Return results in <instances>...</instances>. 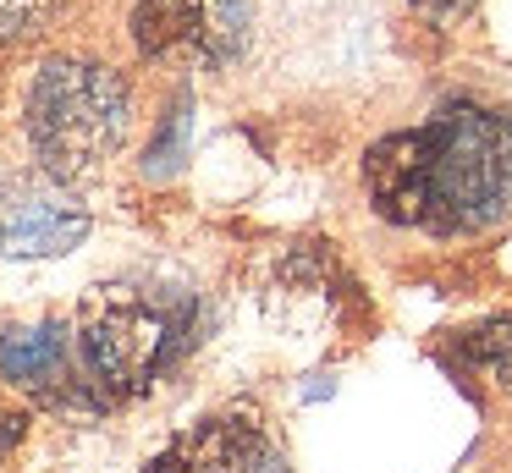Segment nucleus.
I'll use <instances>...</instances> for the list:
<instances>
[{"instance_id":"f257e3e1","label":"nucleus","mask_w":512,"mask_h":473,"mask_svg":"<svg viewBox=\"0 0 512 473\" xmlns=\"http://www.w3.org/2000/svg\"><path fill=\"white\" fill-rule=\"evenodd\" d=\"M364 182L397 226H485L512 198V116L446 110L424 132H391L364 154Z\"/></svg>"},{"instance_id":"f03ea898","label":"nucleus","mask_w":512,"mask_h":473,"mask_svg":"<svg viewBox=\"0 0 512 473\" xmlns=\"http://www.w3.org/2000/svg\"><path fill=\"white\" fill-rule=\"evenodd\" d=\"M127 138V88L94 61H45L28 88V143L56 182H83Z\"/></svg>"},{"instance_id":"7ed1b4c3","label":"nucleus","mask_w":512,"mask_h":473,"mask_svg":"<svg viewBox=\"0 0 512 473\" xmlns=\"http://www.w3.org/2000/svg\"><path fill=\"white\" fill-rule=\"evenodd\" d=\"M83 363L105 396H138L171 352V319L138 292H100L83 308Z\"/></svg>"},{"instance_id":"20e7f679","label":"nucleus","mask_w":512,"mask_h":473,"mask_svg":"<svg viewBox=\"0 0 512 473\" xmlns=\"http://www.w3.org/2000/svg\"><path fill=\"white\" fill-rule=\"evenodd\" d=\"M89 237V209L56 176H17L0 193V259H56Z\"/></svg>"},{"instance_id":"39448f33","label":"nucleus","mask_w":512,"mask_h":473,"mask_svg":"<svg viewBox=\"0 0 512 473\" xmlns=\"http://www.w3.org/2000/svg\"><path fill=\"white\" fill-rule=\"evenodd\" d=\"M270 451L254 418H204L177 435L144 473H265Z\"/></svg>"},{"instance_id":"423d86ee","label":"nucleus","mask_w":512,"mask_h":473,"mask_svg":"<svg viewBox=\"0 0 512 473\" xmlns=\"http://www.w3.org/2000/svg\"><path fill=\"white\" fill-rule=\"evenodd\" d=\"M67 363H72L67 325H56V319H45V325H17L0 341V374L28 396L56 391V385L67 380Z\"/></svg>"},{"instance_id":"0eeeda50","label":"nucleus","mask_w":512,"mask_h":473,"mask_svg":"<svg viewBox=\"0 0 512 473\" xmlns=\"http://www.w3.org/2000/svg\"><path fill=\"white\" fill-rule=\"evenodd\" d=\"M204 0H138L133 6V44L144 55H166L177 44L199 39Z\"/></svg>"},{"instance_id":"6e6552de","label":"nucleus","mask_w":512,"mask_h":473,"mask_svg":"<svg viewBox=\"0 0 512 473\" xmlns=\"http://www.w3.org/2000/svg\"><path fill=\"white\" fill-rule=\"evenodd\" d=\"M248 22H254V0H204V22H199L204 55L215 66L237 61L248 44Z\"/></svg>"},{"instance_id":"1a4fd4ad","label":"nucleus","mask_w":512,"mask_h":473,"mask_svg":"<svg viewBox=\"0 0 512 473\" xmlns=\"http://www.w3.org/2000/svg\"><path fill=\"white\" fill-rule=\"evenodd\" d=\"M468 363L474 369H485L490 380L501 385V391H512V319H490V325H479L474 336L463 341Z\"/></svg>"},{"instance_id":"9d476101","label":"nucleus","mask_w":512,"mask_h":473,"mask_svg":"<svg viewBox=\"0 0 512 473\" xmlns=\"http://www.w3.org/2000/svg\"><path fill=\"white\" fill-rule=\"evenodd\" d=\"M56 11H61V0H0V50L28 44L34 33H45Z\"/></svg>"},{"instance_id":"9b49d317","label":"nucleus","mask_w":512,"mask_h":473,"mask_svg":"<svg viewBox=\"0 0 512 473\" xmlns=\"http://www.w3.org/2000/svg\"><path fill=\"white\" fill-rule=\"evenodd\" d=\"M419 17H430V22H457V17H468V11L479 6V0H408Z\"/></svg>"},{"instance_id":"f8f14e48","label":"nucleus","mask_w":512,"mask_h":473,"mask_svg":"<svg viewBox=\"0 0 512 473\" xmlns=\"http://www.w3.org/2000/svg\"><path fill=\"white\" fill-rule=\"evenodd\" d=\"M17 440H23V418H17V413H0V457H6Z\"/></svg>"}]
</instances>
